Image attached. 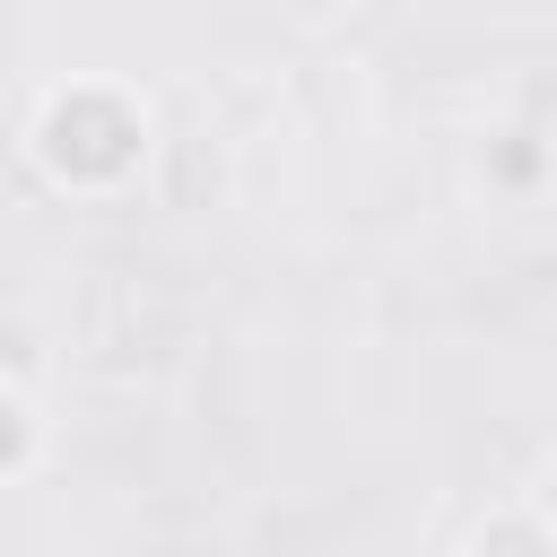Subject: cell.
I'll return each mask as SVG.
<instances>
[{
    "label": "cell",
    "instance_id": "1",
    "mask_svg": "<svg viewBox=\"0 0 557 557\" xmlns=\"http://www.w3.org/2000/svg\"><path fill=\"white\" fill-rule=\"evenodd\" d=\"M26 148H35V174H44L52 191H122V183H139L148 157H157L139 96L113 87V78H70V87H52V96L35 104Z\"/></svg>",
    "mask_w": 557,
    "mask_h": 557
},
{
    "label": "cell",
    "instance_id": "2",
    "mask_svg": "<svg viewBox=\"0 0 557 557\" xmlns=\"http://www.w3.org/2000/svg\"><path fill=\"white\" fill-rule=\"evenodd\" d=\"M470 557H557V548H548L540 505H505V513H487V522L470 531Z\"/></svg>",
    "mask_w": 557,
    "mask_h": 557
},
{
    "label": "cell",
    "instance_id": "3",
    "mask_svg": "<svg viewBox=\"0 0 557 557\" xmlns=\"http://www.w3.org/2000/svg\"><path fill=\"white\" fill-rule=\"evenodd\" d=\"M35 453H44V426H35V400L0 383V479H17V470H35Z\"/></svg>",
    "mask_w": 557,
    "mask_h": 557
},
{
    "label": "cell",
    "instance_id": "4",
    "mask_svg": "<svg viewBox=\"0 0 557 557\" xmlns=\"http://www.w3.org/2000/svg\"><path fill=\"white\" fill-rule=\"evenodd\" d=\"M496 174H505V183H531V174H540V148H531L522 131H513V148L496 157Z\"/></svg>",
    "mask_w": 557,
    "mask_h": 557
}]
</instances>
